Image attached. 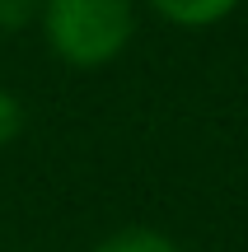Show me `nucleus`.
Here are the masks:
<instances>
[{
	"instance_id": "obj_1",
	"label": "nucleus",
	"mask_w": 248,
	"mask_h": 252,
	"mask_svg": "<svg viewBox=\"0 0 248 252\" xmlns=\"http://www.w3.org/2000/svg\"><path fill=\"white\" fill-rule=\"evenodd\" d=\"M136 0H42L37 28L47 52L71 70H103L136 37Z\"/></svg>"
},
{
	"instance_id": "obj_2",
	"label": "nucleus",
	"mask_w": 248,
	"mask_h": 252,
	"mask_svg": "<svg viewBox=\"0 0 248 252\" xmlns=\"http://www.w3.org/2000/svg\"><path fill=\"white\" fill-rule=\"evenodd\" d=\"M141 9H150L155 19L174 28H215L244 5V0H136Z\"/></svg>"
},
{
	"instance_id": "obj_3",
	"label": "nucleus",
	"mask_w": 248,
	"mask_h": 252,
	"mask_svg": "<svg viewBox=\"0 0 248 252\" xmlns=\"http://www.w3.org/2000/svg\"><path fill=\"white\" fill-rule=\"evenodd\" d=\"M94 252H183V248L169 234L150 229V224H122V229H112V234H103L99 243H94Z\"/></svg>"
},
{
	"instance_id": "obj_4",
	"label": "nucleus",
	"mask_w": 248,
	"mask_h": 252,
	"mask_svg": "<svg viewBox=\"0 0 248 252\" xmlns=\"http://www.w3.org/2000/svg\"><path fill=\"white\" fill-rule=\"evenodd\" d=\"M42 0H0V28H28L37 24Z\"/></svg>"
},
{
	"instance_id": "obj_5",
	"label": "nucleus",
	"mask_w": 248,
	"mask_h": 252,
	"mask_svg": "<svg viewBox=\"0 0 248 252\" xmlns=\"http://www.w3.org/2000/svg\"><path fill=\"white\" fill-rule=\"evenodd\" d=\"M19 131H24V103L14 94H0V145H9Z\"/></svg>"
}]
</instances>
